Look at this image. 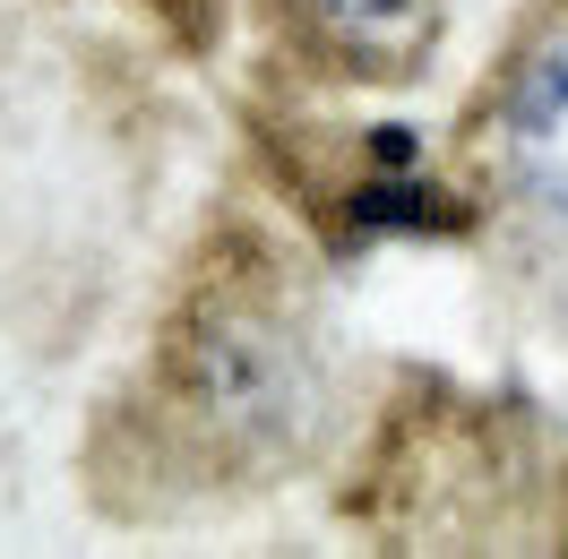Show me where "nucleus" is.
<instances>
[{
  "label": "nucleus",
  "instance_id": "nucleus-3",
  "mask_svg": "<svg viewBox=\"0 0 568 559\" xmlns=\"http://www.w3.org/2000/svg\"><path fill=\"white\" fill-rule=\"evenodd\" d=\"M439 9L448 0H284L293 35L311 52H327L336 70H362V78L423 70L430 35H439Z\"/></svg>",
  "mask_w": 568,
  "mask_h": 559
},
{
  "label": "nucleus",
  "instance_id": "nucleus-2",
  "mask_svg": "<svg viewBox=\"0 0 568 559\" xmlns=\"http://www.w3.org/2000/svg\"><path fill=\"white\" fill-rule=\"evenodd\" d=\"M499 164H508V181H517L542 215L568 224V27H551V35L517 61V78H508Z\"/></svg>",
  "mask_w": 568,
  "mask_h": 559
},
{
  "label": "nucleus",
  "instance_id": "nucleus-1",
  "mask_svg": "<svg viewBox=\"0 0 568 559\" xmlns=\"http://www.w3.org/2000/svg\"><path fill=\"white\" fill-rule=\"evenodd\" d=\"M155 405L173 439L215 474H276L311 448L327 421V379L284 284L250 267L199 284L164 336Z\"/></svg>",
  "mask_w": 568,
  "mask_h": 559
}]
</instances>
